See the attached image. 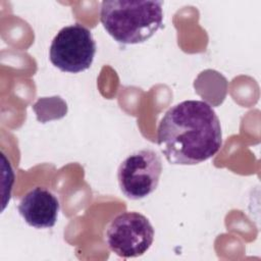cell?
<instances>
[{
	"label": "cell",
	"mask_w": 261,
	"mask_h": 261,
	"mask_svg": "<svg viewBox=\"0 0 261 261\" xmlns=\"http://www.w3.org/2000/svg\"><path fill=\"white\" fill-rule=\"evenodd\" d=\"M157 143L171 164L195 165L204 162L221 148L219 118L207 102H179L170 107L161 118Z\"/></svg>",
	"instance_id": "cell-1"
},
{
	"label": "cell",
	"mask_w": 261,
	"mask_h": 261,
	"mask_svg": "<svg viewBox=\"0 0 261 261\" xmlns=\"http://www.w3.org/2000/svg\"><path fill=\"white\" fill-rule=\"evenodd\" d=\"M162 1L108 0L101 4L100 19L118 43L139 44L149 40L162 25Z\"/></svg>",
	"instance_id": "cell-2"
},
{
	"label": "cell",
	"mask_w": 261,
	"mask_h": 261,
	"mask_svg": "<svg viewBox=\"0 0 261 261\" xmlns=\"http://www.w3.org/2000/svg\"><path fill=\"white\" fill-rule=\"evenodd\" d=\"M104 240L108 249L122 258L144 255L154 240V228L149 219L135 211L116 215L107 225Z\"/></svg>",
	"instance_id": "cell-3"
},
{
	"label": "cell",
	"mask_w": 261,
	"mask_h": 261,
	"mask_svg": "<svg viewBox=\"0 0 261 261\" xmlns=\"http://www.w3.org/2000/svg\"><path fill=\"white\" fill-rule=\"evenodd\" d=\"M96 54V42L90 30L74 23L62 28L52 40L49 57L64 72L77 73L88 69Z\"/></svg>",
	"instance_id": "cell-4"
},
{
	"label": "cell",
	"mask_w": 261,
	"mask_h": 261,
	"mask_svg": "<svg viewBox=\"0 0 261 261\" xmlns=\"http://www.w3.org/2000/svg\"><path fill=\"white\" fill-rule=\"evenodd\" d=\"M161 172V157L155 150H138L128 155L118 167L120 191L132 200L146 198L157 189Z\"/></svg>",
	"instance_id": "cell-5"
},
{
	"label": "cell",
	"mask_w": 261,
	"mask_h": 261,
	"mask_svg": "<svg viewBox=\"0 0 261 261\" xmlns=\"http://www.w3.org/2000/svg\"><path fill=\"white\" fill-rule=\"evenodd\" d=\"M60 209L59 200L48 189L36 187L19 201L17 210L23 220L36 228L53 227Z\"/></svg>",
	"instance_id": "cell-6"
}]
</instances>
